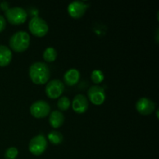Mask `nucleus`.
Masks as SVG:
<instances>
[{
  "label": "nucleus",
  "mask_w": 159,
  "mask_h": 159,
  "mask_svg": "<svg viewBox=\"0 0 159 159\" xmlns=\"http://www.w3.org/2000/svg\"><path fill=\"white\" fill-rule=\"evenodd\" d=\"M30 111L34 117L37 119H42L48 116L51 112V107L45 101L37 100L30 106Z\"/></svg>",
  "instance_id": "nucleus-7"
},
{
  "label": "nucleus",
  "mask_w": 159,
  "mask_h": 159,
  "mask_svg": "<svg viewBox=\"0 0 159 159\" xmlns=\"http://www.w3.org/2000/svg\"><path fill=\"white\" fill-rule=\"evenodd\" d=\"M136 109L139 113L142 115H150L155 109V103L146 97H142L138 100L136 103Z\"/></svg>",
  "instance_id": "nucleus-10"
},
{
  "label": "nucleus",
  "mask_w": 159,
  "mask_h": 159,
  "mask_svg": "<svg viewBox=\"0 0 159 159\" xmlns=\"http://www.w3.org/2000/svg\"><path fill=\"white\" fill-rule=\"evenodd\" d=\"M57 51L54 49V48H46L43 54V57L44 59V61L48 63H51V62H54V61L57 58Z\"/></svg>",
  "instance_id": "nucleus-16"
},
{
  "label": "nucleus",
  "mask_w": 159,
  "mask_h": 159,
  "mask_svg": "<svg viewBox=\"0 0 159 159\" xmlns=\"http://www.w3.org/2000/svg\"><path fill=\"white\" fill-rule=\"evenodd\" d=\"M48 148V141L43 135H37L34 137L29 143V151L35 156L41 155Z\"/></svg>",
  "instance_id": "nucleus-5"
},
{
  "label": "nucleus",
  "mask_w": 159,
  "mask_h": 159,
  "mask_svg": "<svg viewBox=\"0 0 159 159\" xmlns=\"http://www.w3.org/2000/svg\"><path fill=\"white\" fill-rule=\"evenodd\" d=\"M18 149L15 147H10L6 149L5 152V158L6 159H16L18 156Z\"/></svg>",
  "instance_id": "nucleus-19"
},
{
  "label": "nucleus",
  "mask_w": 159,
  "mask_h": 159,
  "mask_svg": "<svg viewBox=\"0 0 159 159\" xmlns=\"http://www.w3.org/2000/svg\"><path fill=\"white\" fill-rule=\"evenodd\" d=\"M65 84L58 79H54L48 82L45 87V93L50 99H57L65 91Z\"/></svg>",
  "instance_id": "nucleus-6"
},
{
  "label": "nucleus",
  "mask_w": 159,
  "mask_h": 159,
  "mask_svg": "<svg viewBox=\"0 0 159 159\" xmlns=\"http://www.w3.org/2000/svg\"><path fill=\"white\" fill-rule=\"evenodd\" d=\"M8 6H9V5H8V2H2L0 3V9L6 12L7 9H9Z\"/></svg>",
  "instance_id": "nucleus-21"
},
{
  "label": "nucleus",
  "mask_w": 159,
  "mask_h": 159,
  "mask_svg": "<svg viewBox=\"0 0 159 159\" xmlns=\"http://www.w3.org/2000/svg\"><path fill=\"white\" fill-rule=\"evenodd\" d=\"M71 107V101L66 96L60 98L57 101V107L61 111H66Z\"/></svg>",
  "instance_id": "nucleus-17"
},
{
  "label": "nucleus",
  "mask_w": 159,
  "mask_h": 159,
  "mask_svg": "<svg viewBox=\"0 0 159 159\" xmlns=\"http://www.w3.org/2000/svg\"><path fill=\"white\" fill-rule=\"evenodd\" d=\"M6 26V20L2 15H0V33L2 32Z\"/></svg>",
  "instance_id": "nucleus-20"
},
{
  "label": "nucleus",
  "mask_w": 159,
  "mask_h": 159,
  "mask_svg": "<svg viewBox=\"0 0 159 159\" xmlns=\"http://www.w3.org/2000/svg\"><path fill=\"white\" fill-rule=\"evenodd\" d=\"M91 79L95 84H99L104 80V74L100 70H94L91 74Z\"/></svg>",
  "instance_id": "nucleus-18"
},
{
  "label": "nucleus",
  "mask_w": 159,
  "mask_h": 159,
  "mask_svg": "<svg viewBox=\"0 0 159 159\" xmlns=\"http://www.w3.org/2000/svg\"><path fill=\"white\" fill-rule=\"evenodd\" d=\"M88 97L90 102L96 106H100L105 102L106 93L103 88L99 85L91 86L88 90Z\"/></svg>",
  "instance_id": "nucleus-8"
},
{
  "label": "nucleus",
  "mask_w": 159,
  "mask_h": 159,
  "mask_svg": "<svg viewBox=\"0 0 159 159\" xmlns=\"http://www.w3.org/2000/svg\"><path fill=\"white\" fill-rule=\"evenodd\" d=\"M5 16L7 21L15 26L24 23L28 16L26 11L21 7L9 8L5 12Z\"/></svg>",
  "instance_id": "nucleus-3"
},
{
  "label": "nucleus",
  "mask_w": 159,
  "mask_h": 159,
  "mask_svg": "<svg viewBox=\"0 0 159 159\" xmlns=\"http://www.w3.org/2000/svg\"><path fill=\"white\" fill-rule=\"evenodd\" d=\"M28 28L31 34L37 37H43L49 30V26L45 20L38 16L32 18L30 21Z\"/></svg>",
  "instance_id": "nucleus-4"
},
{
  "label": "nucleus",
  "mask_w": 159,
  "mask_h": 159,
  "mask_svg": "<svg viewBox=\"0 0 159 159\" xmlns=\"http://www.w3.org/2000/svg\"><path fill=\"white\" fill-rule=\"evenodd\" d=\"M80 79V72L75 68H71L65 72L64 82L68 86H74Z\"/></svg>",
  "instance_id": "nucleus-12"
},
{
  "label": "nucleus",
  "mask_w": 159,
  "mask_h": 159,
  "mask_svg": "<svg viewBox=\"0 0 159 159\" xmlns=\"http://www.w3.org/2000/svg\"><path fill=\"white\" fill-rule=\"evenodd\" d=\"M64 122H65V116L61 112L57 110L51 112L49 116V123L53 128H59L63 125Z\"/></svg>",
  "instance_id": "nucleus-13"
},
{
  "label": "nucleus",
  "mask_w": 159,
  "mask_h": 159,
  "mask_svg": "<svg viewBox=\"0 0 159 159\" xmlns=\"http://www.w3.org/2000/svg\"><path fill=\"white\" fill-rule=\"evenodd\" d=\"M89 108V102L84 95L78 94L72 101V109L74 112L79 114H82L87 111Z\"/></svg>",
  "instance_id": "nucleus-11"
},
{
  "label": "nucleus",
  "mask_w": 159,
  "mask_h": 159,
  "mask_svg": "<svg viewBox=\"0 0 159 159\" xmlns=\"http://www.w3.org/2000/svg\"><path fill=\"white\" fill-rule=\"evenodd\" d=\"M48 139L51 144L57 145V144H61L62 141H63V135L61 133L57 131V130H52L48 134Z\"/></svg>",
  "instance_id": "nucleus-15"
},
{
  "label": "nucleus",
  "mask_w": 159,
  "mask_h": 159,
  "mask_svg": "<svg viewBox=\"0 0 159 159\" xmlns=\"http://www.w3.org/2000/svg\"><path fill=\"white\" fill-rule=\"evenodd\" d=\"M88 7V5L84 2L74 1L68 5V12L72 18L79 19L83 16Z\"/></svg>",
  "instance_id": "nucleus-9"
},
{
  "label": "nucleus",
  "mask_w": 159,
  "mask_h": 159,
  "mask_svg": "<svg viewBox=\"0 0 159 159\" xmlns=\"http://www.w3.org/2000/svg\"><path fill=\"white\" fill-rule=\"evenodd\" d=\"M12 51L8 47L0 45V67H6L12 61Z\"/></svg>",
  "instance_id": "nucleus-14"
},
{
  "label": "nucleus",
  "mask_w": 159,
  "mask_h": 159,
  "mask_svg": "<svg viewBox=\"0 0 159 159\" xmlns=\"http://www.w3.org/2000/svg\"><path fill=\"white\" fill-rule=\"evenodd\" d=\"M29 75L31 81L36 85H43L49 80L51 72L48 65L43 62L37 61L30 67Z\"/></svg>",
  "instance_id": "nucleus-1"
},
{
  "label": "nucleus",
  "mask_w": 159,
  "mask_h": 159,
  "mask_svg": "<svg viewBox=\"0 0 159 159\" xmlns=\"http://www.w3.org/2000/svg\"><path fill=\"white\" fill-rule=\"evenodd\" d=\"M30 42V37L28 33L25 31H18L9 39V46L12 51L21 53L28 49Z\"/></svg>",
  "instance_id": "nucleus-2"
}]
</instances>
